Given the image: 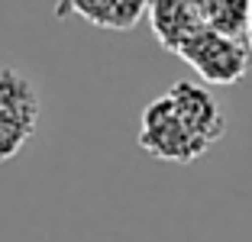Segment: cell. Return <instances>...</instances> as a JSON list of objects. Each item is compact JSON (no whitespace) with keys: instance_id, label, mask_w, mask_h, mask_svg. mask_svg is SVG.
<instances>
[{"instance_id":"cell-1","label":"cell","mask_w":252,"mask_h":242,"mask_svg":"<svg viewBox=\"0 0 252 242\" xmlns=\"http://www.w3.org/2000/svg\"><path fill=\"white\" fill-rule=\"evenodd\" d=\"M223 136H226V117L207 84L175 81L162 97L142 107L136 142L158 161L191 165L204 158Z\"/></svg>"},{"instance_id":"cell-2","label":"cell","mask_w":252,"mask_h":242,"mask_svg":"<svg viewBox=\"0 0 252 242\" xmlns=\"http://www.w3.org/2000/svg\"><path fill=\"white\" fill-rule=\"evenodd\" d=\"M178 59L200 78V84L230 88L249 74L252 68V49L243 36H226L200 26L191 39L178 49Z\"/></svg>"},{"instance_id":"cell-3","label":"cell","mask_w":252,"mask_h":242,"mask_svg":"<svg viewBox=\"0 0 252 242\" xmlns=\"http://www.w3.org/2000/svg\"><path fill=\"white\" fill-rule=\"evenodd\" d=\"M42 97L32 78L16 68H0V165L13 161L39 129Z\"/></svg>"},{"instance_id":"cell-4","label":"cell","mask_w":252,"mask_h":242,"mask_svg":"<svg viewBox=\"0 0 252 242\" xmlns=\"http://www.w3.org/2000/svg\"><path fill=\"white\" fill-rule=\"evenodd\" d=\"M149 0H59L55 16L68 20L78 16L94 30H110V32H129L146 20Z\"/></svg>"},{"instance_id":"cell-5","label":"cell","mask_w":252,"mask_h":242,"mask_svg":"<svg viewBox=\"0 0 252 242\" xmlns=\"http://www.w3.org/2000/svg\"><path fill=\"white\" fill-rule=\"evenodd\" d=\"M146 20L152 26V36L165 52L178 55V49L204 26L188 0H149Z\"/></svg>"},{"instance_id":"cell-6","label":"cell","mask_w":252,"mask_h":242,"mask_svg":"<svg viewBox=\"0 0 252 242\" xmlns=\"http://www.w3.org/2000/svg\"><path fill=\"white\" fill-rule=\"evenodd\" d=\"M197 13V20L207 30L226 32V36H243L249 0H188Z\"/></svg>"},{"instance_id":"cell-7","label":"cell","mask_w":252,"mask_h":242,"mask_svg":"<svg viewBox=\"0 0 252 242\" xmlns=\"http://www.w3.org/2000/svg\"><path fill=\"white\" fill-rule=\"evenodd\" d=\"M243 39H246V45L252 49V0H249V13H246V30H243Z\"/></svg>"}]
</instances>
